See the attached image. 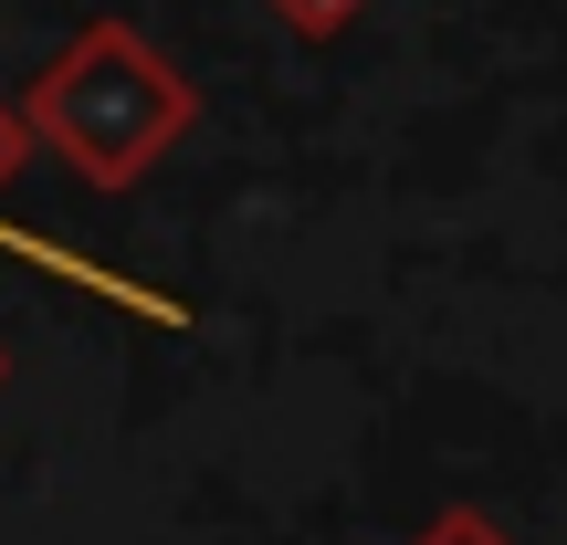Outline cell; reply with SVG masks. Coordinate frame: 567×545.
Segmentation results:
<instances>
[{
    "label": "cell",
    "instance_id": "cell-4",
    "mask_svg": "<svg viewBox=\"0 0 567 545\" xmlns=\"http://www.w3.org/2000/svg\"><path fill=\"white\" fill-rule=\"evenodd\" d=\"M21 137H32V126H11V116H0V179L21 168Z\"/></svg>",
    "mask_w": 567,
    "mask_h": 545
},
{
    "label": "cell",
    "instance_id": "cell-1",
    "mask_svg": "<svg viewBox=\"0 0 567 545\" xmlns=\"http://www.w3.org/2000/svg\"><path fill=\"white\" fill-rule=\"evenodd\" d=\"M21 126L74 168L84 189H126L168 158V137L189 126V74L126 21H84L21 95Z\"/></svg>",
    "mask_w": 567,
    "mask_h": 545
},
{
    "label": "cell",
    "instance_id": "cell-3",
    "mask_svg": "<svg viewBox=\"0 0 567 545\" xmlns=\"http://www.w3.org/2000/svg\"><path fill=\"white\" fill-rule=\"evenodd\" d=\"M284 21H295L305 42H326V32H347V21H358V0H274Z\"/></svg>",
    "mask_w": 567,
    "mask_h": 545
},
{
    "label": "cell",
    "instance_id": "cell-5",
    "mask_svg": "<svg viewBox=\"0 0 567 545\" xmlns=\"http://www.w3.org/2000/svg\"><path fill=\"white\" fill-rule=\"evenodd\" d=\"M0 388H11V346H0Z\"/></svg>",
    "mask_w": 567,
    "mask_h": 545
},
{
    "label": "cell",
    "instance_id": "cell-2",
    "mask_svg": "<svg viewBox=\"0 0 567 545\" xmlns=\"http://www.w3.org/2000/svg\"><path fill=\"white\" fill-rule=\"evenodd\" d=\"M410 545H515L505 525H494V514L484 504H442V514H431V525L421 535H410Z\"/></svg>",
    "mask_w": 567,
    "mask_h": 545
}]
</instances>
